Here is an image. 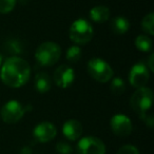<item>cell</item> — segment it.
<instances>
[{"instance_id":"obj_1","label":"cell","mask_w":154,"mask_h":154,"mask_svg":"<svg viewBox=\"0 0 154 154\" xmlns=\"http://www.w3.org/2000/svg\"><path fill=\"white\" fill-rule=\"evenodd\" d=\"M31 75V68L28 61L17 56L10 57L3 62L0 78L3 84L11 88L22 87L29 80Z\"/></svg>"},{"instance_id":"obj_2","label":"cell","mask_w":154,"mask_h":154,"mask_svg":"<svg viewBox=\"0 0 154 154\" xmlns=\"http://www.w3.org/2000/svg\"><path fill=\"white\" fill-rule=\"evenodd\" d=\"M61 50L57 43L53 41L43 42L37 48L35 58L37 62L42 66H51L59 60Z\"/></svg>"},{"instance_id":"obj_3","label":"cell","mask_w":154,"mask_h":154,"mask_svg":"<svg viewBox=\"0 0 154 154\" xmlns=\"http://www.w3.org/2000/svg\"><path fill=\"white\" fill-rule=\"evenodd\" d=\"M152 103H153V93L152 90L147 87L137 89L132 95L130 100V105L132 109L139 116L151 112Z\"/></svg>"},{"instance_id":"obj_4","label":"cell","mask_w":154,"mask_h":154,"mask_svg":"<svg viewBox=\"0 0 154 154\" xmlns=\"http://www.w3.org/2000/svg\"><path fill=\"white\" fill-rule=\"evenodd\" d=\"M70 38L72 41L78 45H86L93 38L94 31L86 19H77L72 23L70 28Z\"/></svg>"},{"instance_id":"obj_5","label":"cell","mask_w":154,"mask_h":154,"mask_svg":"<svg viewBox=\"0 0 154 154\" xmlns=\"http://www.w3.org/2000/svg\"><path fill=\"white\" fill-rule=\"evenodd\" d=\"M88 72L98 82H108L113 76V70L109 63L100 58H92L88 63Z\"/></svg>"},{"instance_id":"obj_6","label":"cell","mask_w":154,"mask_h":154,"mask_svg":"<svg viewBox=\"0 0 154 154\" xmlns=\"http://www.w3.org/2000/svg\"><path fill=\"white\" fill-rule=\"evenodd\" d=\"M28 111V107L23 108L21 103L16 100H10L1 108L0 110V116L1 119L7 124H16L19 122Z\"/></svg>"},{"instance_id":"obj_7","label":"cell","mask_w":154,"mask_h":154,"mask_svg":"<svg viewBox=\"0 0 154 154\" xmlns=\"http://www.w3.org/2000/svg\"><path fill=\"white\" fill-rule=\"evenodd\" d=\"M77 152L78 154H106V146L98 137L86 136L77 143Z\"/></svg>"},{"instance_id":"obj_8","label":"cell","mask_w":154,"mask_h":154,"mask_svg":"<svg viewBox=\"0 0 154 154\" xmlns=\"http://www.w3.org/2000/svg\"><path fill=\"white\" fill-rule=\"evenodd\" d=\"M149 71H148L147 66L141 62L134 64L129 72V82H130L131 86L136 89L146 87V85L149 82Z\"/></svg>"},{"instance_id":"obj_9","label":"cell","mask_w":154,"mask_h":154,"mask_svg":"<svg viewBox=\"0 0 154 154\" xmlns=\"http://www.w3.org/2000/svg\"><path fill=\"white\" fill-rule=\"evenodd\" d=\"M110 126L113 133L117 136L126 137L132 132V122L128 116L124 114H116L110 120Z\"/></svg>"},{"instance_id":"obj_10","label":"cell","mask_w":154,"mask_h":154,"mask_svg":"<svg viewBox=\"0 0 154 154\" xmlns=\"http://www.w3.org/2000/svg\"><path fill=\"white\" fill-rule=\"evenodd\" d=\"M74 78H75L74 70L72 68H70V66H66V64L58 66L55 70V72H54V76H53L55 85L62 89L69 88L73 84V82H74Z\"/></svg>"},{"instance_id":"obj_11","label":"cell","mask_w":154,"mask_h":154,"mask_svg":"<svg viewBox=\"0 0 154 154\" xmlns=\"http://www.w3.org/2000/svg\"><path fill=\"white\" fill-rule=\"evenodd\" d=\"M56 134H57L56 127L49 122H42L38 124L33 131L34 138L39 143H49L53 138H55Z\"/></svg>"},{"instance_id":"obj_12","label":"cell","mask_w":154,"mask_h":154,"mask_svg":"<svg viewBox=\"0 0 154 154\" xmlns=\"http://www.w3.org/2000/svg\"><path fill=\"white\" fill-rule=\"evenodd\" d=\"M62 133L69 140H76L82 134V126L78 120L70 119L66 120L62 127Z\"/></svg>"},{"instance_id":"obj_13","label":"cell","mask_w":154,"mask_h":154,"mask_svg":"<svg viewBox=\"0 0 154 154\" xmlns=\"http://www.w3.org/2000/svg\"><path fill=\"white\" fill-rule=\"evenodd\" d=\"M35 89L39 93H47L51 89V78L45 72H40L35 76Z\"/></svg>"},{"instance_id":"obj_14","label":"cell","mask_w":154,"mask_h":154,"mask_svg":"<svg viewBox=\"0 0 154 154\" xmlns=\"http://www.w3.org/2000/svg\"><path fill=\"white\" fill-rule=\"evenodd\" d=\"M111 28L112 32L114 34L117 35H122L125 33H127V31L130 28V22L127 18L122 17V16H117V17H114L111 21Z\"/></svg>"},{"instance_id":"obj_15","label":"cell","mask_w":154,"mask_h":154,"mask_svg":"<svg viewBox=\"0 0 154 154\" xmlns=\"http://www.w3.org/2000/svg\"><path fill=\"white\" fill-rule=\"evenodd\" d=\"M90 18L95 22H105L110 18V10L105 5H97L90 11Z\"/></svg>"},{"instance_id":"obj_16","label":"cell","mask_w":154,"mask_h":154,"mask_svg":"<svg viewBox=\"0 0 154 154\" xmlns=\"http://www.w3.org/2000/svg\"><path fill=\"white\" fill-rule=\"evenodd\" d=\"M135 47L141 52H150L152 49V40L146 35H139L135 39Z\"/></svg>"},{"instance_id":"obj_17","label":"cell","mask_w":154,"mask_h":154,"mask_svg":"<svg viewBox=\"0 0 154 154\" xmlns=\"http://www.w3.org/2000/svg\"><path fill=\"white\" fill-rule=\"evenodd\" d=\"M141 28L143 32L148 33L149 35L154 34V14L150 13L146 16L141 21Z\"/></svg>"},{"instance_id":"obj_18","label":"cell","mask_w":154,"mask_h":154,"mask_svg":"<svg viewBox=\"0 0 154 154\" xmlns=\"http://www.w3.org/2000/svg\"><path fill=\"white\" fill-rule=\"evenodd\" d=\"M82 58V50L79 47L73 45L70 47L66 51V60L70 62H77Z\"/></svg>"},{"instance_id":"obj_19","label":"cell","mask_w":154,"mask_h":154,"mask_svg":"<svg viewBox=\"0 0 154 154\" xmlns=\"http://www.w3.org/2000/svg\"><path fill=\"white\" fill-rule=\"evenodd\" d=\"M126 90V85H125L124 80L116 77L112 80V84H111V91L113 94L115 95H120L125 92Z\"/></svg>"},{"instance_id":"obj_20","label":"cell","mask_w":154,"mask_h":154,"mask_svg":"<svg viewBox=\"0 0 154 154\" xmlns=\"http://www.w3.org/2000/svg\"><path fill=\"white\" fill-rule=\"evenodd\" d=\"M16 0H0V14H8L15 8Z\"/></svg>"},{"instance_id":"obj_21","label":"cell","mask_w":154,"mask_h":154,"mask_svg":"<svg viewBox=\"0 0 154 154\" xmlns=\"http://www.w3.org/2000/svg\"><path fill=\"white\" fill-rule=\"evenodd\" d=\"M7 49L9 50V52L14 54H20L22 52V47L21 43L18 40H10L7 42Z\"/></svg>"},{"instance_id":"obj_22","label":"cell","mask_w":154,"mask_h":154,"mask_svg":"<svg viewBox=\"0 0 154 154\" xmlns=\"http://www.w3.org/2000/svg\"><path fill=\"white\" fill-rule=\"evenodd\" d=\"M56 151L58 154H73V148L64 141H59L56 145Z\"/></svg>"},{"instance_id":"obj_23","label":"cell","mask_w":154,"mask_h":154,"mask_svg":"<svg viewBox=\"0 0 154 154\" xmlns=\"http://www.w3.org/2000/svg\"><path fill=\"white\" fill-rule=\"evenodd\" d=\"M117 154H139V151L133 145H125L119 148Z\"/></svg>"},{"instance_id":"obj_24","label":"cell","mask_w":154,"mask_h":154,"mask_svg":"<svg viewBox=\"0 0 154 154\" xmlns=\"http://www.w3.org/2000/svg\"><path fill=\"white\" fill-rule=\"evenodd\" d=\"M153 60H154V54H151L149 57V68L151 71H154V64H153Z\"/></svg>"},{"instance_id":"obj_25","label":"cell","mask_w":154,"mask_h":154,"mask_svg":"<svg viewBox=\"0 0 154 154\" xmlns=\"http://www.w3.org/2000/svg\"><path fill=\"white\" fill-rule=\"evenodd\" d=\"M0 64H1V56H0Z\"/></svg>"}]
</instances>
